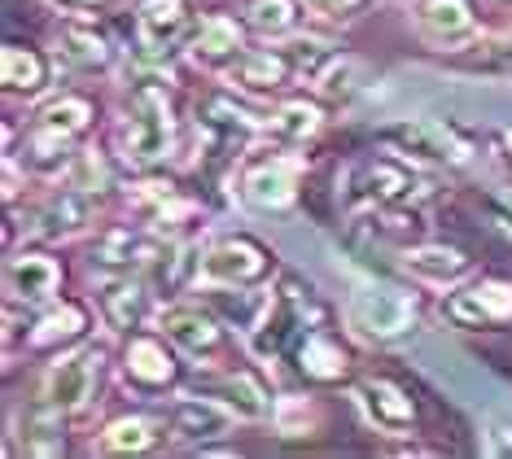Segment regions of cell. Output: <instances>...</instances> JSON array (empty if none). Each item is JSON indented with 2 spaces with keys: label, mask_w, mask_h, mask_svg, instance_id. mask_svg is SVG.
Masks as SVG:
<instances>
[{
  "label": "cell",
  "mask_w": 512,
  "mask_h": 459,
  "mask_svg": "<svg viewBox=\"0 0 512 459\" xmlns=\"http://www.w3.org/2000/svg\"><path fill=\"white\" fill-rule=\"evenodd\" d=\"M145 298H149V280H132V276H114L101 289V315L114 333H127L145 320Z\"/></svg>",
  "instance_id": "603a6c76"
},
{
  "label": "cell",
  "mask_w": 512,
  "mask_h": 459,
  "mask_svg": "<svg viewBox=\"0 0 512 459\" xmlns=\"http://www.w3.org/2000/svg\"><path fill=\"white\" fill-rule=\"evenodd\" d=\"M298 368H302V376H311V381H342L351 359H346V350L337 346L329 333H302Z\"/></svg>",
  "instance_id": "484cf974"
},
{
  "label": "cell",
  "mask_w": 512,
  "mask_h": 459,
  "mask_svg": "<svg viewBox=\"0 0 512 459\" xmlns=\"http://www.w3.org/2000/svg\"><path fill=\"white\" fill-rule=\"evenodd\" d=\"M197 132L206 140V158H211L215 167H224V162H237L241 153L250 149V140L259 136V123H254V114L241 110L228 92H206V97L197 101Z\"/></svg>",
  "instance_id": "3957f363"
},
{
  "label": "cell",
  "mask_w": 512,
  "mask_h": 459,
  "mask_svg": "<svg viewBox=\"0 0 512 459\" xmlns=\"http://www.w3.org/2000/svg\"><path fill=\"white\" fill-rule=\"evenodd\" d=\"M504 145H508V149H512V127H508V132H504Z\"/></svg>",
  "instance_id": "60d3db41"
},
{
  "label": "cell",
  "mask_w": 512,
  "mask_h": 459,
  "mask_svg": "<svg viewBox=\"0 0 512 459\" xmlns=\"http://www.w3.org/2000/svg\"><path fill=\"white\" fill-rule=\"evenodd\" d=\"M311 9H320V14H351V9H359L364 0H307Z\"/></svg>",
  "instance_id": "f35d334b"
},
{
  "label": "cell",
  "mask_w": 512,
  "mask_h": 459,
  "mask_svg": "<svg viewBox=\"0 0 512 459\" xmlns=\"http://www.w3.org/2000/svg\"><path fill=\"white\" fill-rule=\"evenodd\" d=\"M320 123H324L320 105H311V101H285L281 110L272 114L267 132H272L276 140H285V145H307V140L320 132Z\"/></svg>",
  "instance_id": "f1b7e54d"
},
{
  "label": "cell",
  "mask_w": 512,
  "mask_h": 459,
  "mask_svg": "<svg viewBox=\"0 0 512 459\" xmlns=\"http://www.w3.org/2000/svg\"><path fill=\"white\" fill-rule=\"evenodd\" d=\"M97 363H101V350L97 346H84V350H71L44 372V385H40V398H49L57 411L75 416V411L88 407L92 398V385H97Z\"/></svg>",
  "instance_id": "ba28073f"
},
{
  "label": "cell",
  "mask_w": 512,
  "mask_h": 459,
  "mask_svg": "<svg viewBox=\"0 0 512 459\" xmlns=\"http://www.w3.org/2000/svg\"><path fill=\"white\" fill-rule=\"evenodd\" d=\"M158 250H162V241H149V237H141V232H132V228H110L106 237L97 241V250H92V263L106 267V272L132 276V267L136 272H145V267L154 263Z\"/></svg>",
  "instance_id": "ac0fdd59"
},
{
  "label": "cell",
  "mask_w": 512,
  "mask_h": 459,
  "mask_svg": "<svg viewBox=\"0 0 512 459\" xmlns=\"http://www.w3.org/2000/svg\"><path fill=\"white\" fill-rule=\"evenodd\" d=\"M442 315L456 328H469V333L504 328L512 320V285H504V280H477V285L451 293L442 302Z\"/></svg>",
  "instance_id": "52a82bcc"
},
{
  "label": "cell",
  "mask_w": 512,
  "mask_h": 459,
  "mask_svg": "<svg viewBox=\"0 0 512 459\" xmlns=\"http://www.w3.org/2000/svg\"><path fill=\"white\" fill-rule=\"evenodd\" d=\"M311 289H302L294 276L281 280V289L272 293V306H267V315L259 320V328L250 333V350L259 359H276L285 355L294 341H302L307 333V311H311Z\"/></svg>",
  "instance_id": "5b68a950"
},
{
  "label": "cell",
  "mask_w": 512,
  "mask_h": 459,
  "mask_svg": "<svg viewBox=\"0 0 512 459\" xmlns=\"http://www.w3.org/2000/svg\"><path fill=\"white\" fill-rule=\"evenodd\" d=\"M92 123V105L84 101V97H57V101H49L44 110L36 114V127L40 132H53V136H79L84 127Z\"/></svg>",
  "instance_id": "1f68e13d"
},
{
  "label": "cell",
  "mask_w": 512,
  "mask_h": 459,
  "mask_svg": "<svg viewBox=\"0 0 512 459\" xmlns=\"http://www.w3.org/2000/svg\"><path fill=\"white\" fill-rule=\"evenodd\" d=\"M57 285H62V272H57L53 258L44 254H14L5 267V289L14 302H27V306H40L49 302Z\"/></svg>",
  "instance_id": "2e32d148"
},
{
  "label": "cell",
  "mask_w": 512,
  "mask_h": 459,
  "mask_svg": "<svg viewBox=\"0 0 512 459\" xmlns=\"http://www.w3.org/2000/svg\"><path fill=\"white\" fill-rule=\"evenodd\" d=\"M246 22L259 35H289L298 27V0H250Z\"/></svg>",
  "instance_id": "d6a6232c"
},
{
  "label": "cell",
  "mask_w": 512,
  "mask_h": 459,
  "mask_svg": "<svg viewBox=\"0 0 512 459\" xmlns=\"http://www.w3.org/2000/svg\"><path fill=\"white\" fill-rule=\"evenodd\" d=\"M246 53V44H241V31H237V22L232 18H211V22H202V31H197V40H193V57L202 66H232L237 57Z\"/></svg>",
  "instance_id": "83f0119b"
},
{
  "label": "cell",
  "mask_w": 512,
  "mask_h": 459,
  "mask_svg": "<svg viewBox=\"0 0 512 459\" xmlns=\"http://www.w3.org/2000/svg\"><path fill=\"white\" fill-rule=\"evenodd\" d=\"M127 97L132 105L123 119V158L132 167H154L171 149V97L162 79H136Z\"/></svg>",
  "instance_id": "6da1fadb"
},
{
  "label": "cell",
  "mask_w": 512,
  "mask_h": 459,
  "mask_svg": "<svg viewBox=\"0 0 512 459\" xmlns=\"http://www.w3.org/2000/svg\"><path fill=\"white\" fill-rule=\"evenodd\" d=\"M62 416H66V411H57L49 398L31 403L27 411H22V446H27L31 455H62L66 451Z\"/></svg>",
  "instance_id": "d4e9b609"
},
{
  "label": "cell",
  "mask_w": 512,
  "mask_h": 459,
  "mask_svg": "<svg viewBox=\"0 0 512 459\" xmlns=\"http://www.w3.org/2000/svg\"><path fill=\"white\" fill-rule=\"evenodd\" d=\"M167 416H171V433H176L180 442H215L241 420L237 411H232L224 398H215V394L176 398Z\"/></svg>",
  "instance_id": "8fae6325"
},
{
  "label": "cell",
  "mask_w": 512,
  "mask_h": 459,
  "mask_svg": "<svg viewBox=\"0 0 512 459\" xmlns=\"http://www.w3.org/2000/svg\"><path fill=\"white\" fill-rule=\"evenodd\" d=\"M351 324L372 341H394L416 328V302L399 289L368 285L351 298Z\"/></svg>",
  "instance_id": "8992f818"
},
{
  "label": "cell",
  "mask_w": 512,
  "mask_h": 459,
  "mask_svg": "<svg viewBox=\"0 0 512 459\" xmlns=\"http://www.w3.org/2000/svg\"><path fill=\"white\" fill-rule=\"evenodd\" d=\"M211 394L224 398V403L237 411L241 420H259L263 411H267V394L259 390V381H254L250 372H228V376H219V381L211 385Z\"/></svg>",
  "instance_id": "4dcf8cb0"
},
{
  "label": "cell",
  "mask_w": 512,
  "mask_h": 459,
  "mask_svg": "<svg viewBox=\"0 0 512 459\" xmlns=\"http://www.w3.org/2000/svg\"><path fill=\"white\" fill-rule=\"evenodd\" d=\"M228 75H232V84H241L250 92H276L294 79V66H289V57L281 49H259V53H241L228 66Z\"/></svg>",
  "instance_id": "44dd1931"
},
{
  "label": "cell",
  "mask_w": 512,
  "mask_h": 459,
  "mask_svg": "<svg viewBox=\"0 0 512 459\" xmlns=\"http://www.w3.org/2000/svg\"><path fill=\"white\" fill-rule=\"evenodd\" d=\"M491 57H495V66L512 79V31H504V35H499V40L491 44Z\"/></svg>",
  "instance_id": "74e56055"
},
{
  "label": "cell",
  "mask_w": 512,
  "mask_h": 459,
  "mask_svg": "<svg viewBox=\"0 0 512 459\" xmlns=\"http://www.w3.org/2000/svg\"><path fill=\"white\" fill-rule=\"evenodd\" d=\"M53 5H62V9H71V14H79V9H92V5H101V0H53Z\"/></svg>",
  "instance_id": "ab89813d"
},
{
  "label": "cell",
  "mask_w": 512,
  "mask_h": 459,
  "mask_svg": "<svg viewBox=\"0 0 512 459\" xmlns=\"http://www.w3.org/2000/svg\"><path fill=\"white\" fill-rule=\"evenodd\" d=\"M84 324H88V320H84V311L66 302V306H57V311L44 315V320L36 324V337H31V341H36V346H57V341L84 333Z\"/></svg>",
  "instance_id": "e575fe53"
},
{
  "label": "cell",
  "mask_w": 512,
  "mask_h": 459,
  "mask_svg": "<svg viewBox=\"0 0 512 459\" xmlns=\"http://www.w3.org/2000/svg\"><path fill=\"white\" fill-rule=\"evenodd\" d=\"M92 215H97V197L92 188H57L31 215V232L44 241H71L79 232L92 228Z\"/></svg>",
  "instance_id": "30bf717a"
},
{
  "label": "cell",
  "mask_w": 512,
  "mask_h": 459,
  "mask_svg": "<svg viewBox=\"0 0 512 459\" xmlns=\"http://www.w3.org/2000/svg\"><path fill=\"white\" fill-rule=\"evenodd\" d=\"M57 49H62V57L71 66L79 70H97V66H106L110 62V44H106V35H101L92 22H62L57 27Z\"/></svg>",
  "instance_id": "cb8c5ba5"
},
{
  "label": "cell",
  "mask_w": 512,
  "mask_h": 459,
  "mask_svg": "<svg viewBox=\"0 0 512 459\" xmlns=\"http://www.w3.org/2000/svg\"><path fill=\"white\" fill-rule=\"evenodd\" d=\"M355 398H359V407H364V416L381 433H390V438H403V433H412V425H416L412 394L399 390V385L386 381V376H368V381H359L355 385Z\"/></svg>",
  "instance_id": "7c38bea8"
},
{
  "label": "cell",
  "mask_w": 512,
  "mask_h": 459,
  "mask_svg": "<svg viewBox=\"0 0 512 459\" xmlns=\"http://www.w3.org/2000/svg\"><path fill=\"white\" fill-rule=\"evenodd\" d=\"M0 79H5L9 92L36 97L49 84V57L36 49H22V44H5V53H0Z\"/></svg>",
  "instance_id": "4316f807"
},
{
  "label": "cell",
  "mask_w": 512,
  "mask_h": 459,
  "mask_svg": "<svg viewBox=\"0 0 512 459\" xmlns=\"http://www.w3.org/2000/svg\"><path fill=\"white\" fill-rule=\"evenodd\" d=\"M189 31V0H145L136 9V35L149 53H171Z\"/></svg>",
  "instance_id": "9a60e30c"
},
{
  "label": "cell",
  "mask_w": 512,
  "mask_h": 459,
  "mask_svg": "<svg viewBox=\"0 0 512 459\" xmlns=\"http://www.w3.org/2000/svg\"><path fill=\"white\" fill-rule=\"evenodd\" d=\"M149 446H158V425L149 416H123L101 433V451L110 455H141Z\"/></svg>",
  "instance_id": "f546056e"
},
{
  "label": "cell",
  "mask_w": 512,
  "mask_h": 459,
  "mask_svg": "<svg viewBox=\"0 0 512 459\" xmlns=\"http://www.w3.org/2000/svg\"><path fill=\"white\" fill-rule=\"evenodd\" d=\"M381 140L407 162L421 167H464L469 162V145L438 119H394L381 127Z\"/></svg>",
  "instance_id": "277c9868"
},
{
  "label": "cell",
  "mask_w": 512,
  "mask_h": 459,
  "mask_svg": "<svg viewBox=\"0 0 512 459\" xmlns=\"http://www.w3.org/2000/svg\"><path fill=\"white\" fill-rule=\"evenodd\" d=\"M127 376H132L141 390H167L171 381H176V355H171L167 346H162L158 337H132V346H127Z\"/></svg>",
  "instance_id": "d6986e66"
},
{
  "label": "cell",
  "mask_w": 512,
  "mask_h": 459,
  "mask_svg": "<svg viewBox=\"0 0 512 459\" xmlns=\"http://www.w3.org/2000/svg\"><path fill=\"white\" fill-rule=\"evenodd\" d=\"M211 293V311L219 315L224 324L241 328V333H254L259 328V320L267 315V306H272V298L250 285H211L206 289Z\"/></svg>",
  "instance_id": "7402d4cb"
},
{
  "label": "cell",
  "mask_w": 512,
  "mask_h": 459,
  "mask_svg": "<svg viewBox=\"0 0 512 459\" xmlns=\"http://www.w3.org/2000/svg\"><path fill=\"white\" fill-rule=\"evenodd\" d=\"M281 53L289 57L294 75H307V79H320L324 70H329V66L337 62V53H333L324 40H289Z\"/></svg>",
  "instance_id": "836d02e7"
},
{
  "label": "cell",
  "mask_w": 512,
  "mask_h": 459,
  "mask_svg": "<svg viewBox=\"0 0 512 459\" xmlns=\"http://www.w3.org/2000/svg\"><path fill=\"white\" fill-rule=\"evenodd\" d=\"M241 197L254 206V210H285L294 206L298 197V171L294 162H263V167H250L246 180H241Z\"/></svg>",
  "instance_id": "e0dca14e"
},
{
  "label": "cell",
  "mask_w": 512,
  "mask_h": 459,
  "mask_svg": "<svg viewBox=\"0 0 512 459\" xmlns=\"http://www.w3.org/2000/svg\"><path fill=\"white\" fill-rule=\"evenodd\" d=\"M158 324H162V333L184 350V355H215L219 341H224V324H219V315L202 311V306H167Z\"/></svg>",
  "instance_id": "5bb4252c"
},
{
  "label": "cell",
  "mask_w": 512,
  "mask_h": 459,
  "mask_svg": "<svg viewBox=\"0 0 512 459\" xmlns=\"http://www.w3.org/2000/svg\"><path fill=\"white\" fill-rule=\"evenodd\" d=\"M486 206H491V215L512 232V188H495L491 202H486Z\"/></svg>",
  "instance_id": "8d00e7d4"
},
{
  "label": "cell",
  "mask_w": 512,
  "mask_h": 459,
  "mask_svg": "<svg viewBox=\"0 0 512 459\" xmlns=\"http://www.w3.org/2000/svg\"><path fill=\"white\" fill-rule=\"evenodd\" d=\"M267 272H272V258L250 237L219 241L215 250L202 254V263H197V276H202L206 285H259Z\"/></svg>",
  "instance_id": "9c48e42d"
},
{
  "label": "cell",
  "mask_w": 512,
  "mask_h": 459,
  "mask_svg": "<svg viewBox=\"0 0 512 459\" xmlns=\"http://www.w3.org/2000/svg\"><path fill=\"white\" fill-rule=\"evenodd\" d=\"M403 272H412L425 285H456V280L469 276V258L451 245H416V250H403Z\"/></svg>",
  "instance_id": "ffe728a7"
},
{
  "label": "cell",
  "mask_w": 512,
  "mask_h": 459,
  "mask_svg": "<svg viewBox=\"0 0 512 459\" xmlns=\"http://www.w3.org/2000/svg\"><path fill=\"white\" fill-rule=\"evenodd\" d=\"M486 455L512 459V420H495V425L486 429Z\"/></svg>",
  "instance_id": "d590c367"
},
{
  "label": "cell",
  "mask_w": 512,
  "mask_h": 459,
  "mask_svg": "<svg viewBox=\"0 0 512 459\" xmlns=\"http://www.w3.org/2000/svg\"><path fill=\"white\" fill-rule=\"evenodd\" d=\"M416 31L434 49H460L477 35V18L469 0H421L416 5Z\"/></svg>",
  "instance_id": "4fadbf2b"
},
{
  "label": "cell",
  "mask_w": 512,
  "mask_h": 459,
  "mask_svg": "<svg viewBox=\"0 0 512 459\" xmlns=\"http://www.w3.org/2000/svg\"><path fill=\"white\" fill-rule=\"evenodd\" d=\"M346 202L364 210H412L429 193L421 171L394 158H368L355 171H346Z\"/></svg>",
  "instance_id": "7a4b0ae2"
}]
</instances>
